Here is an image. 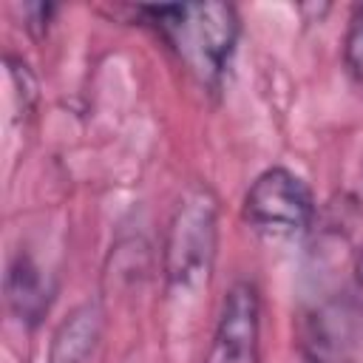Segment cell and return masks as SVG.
Wrapping results in <instances>:
<instances>
[{
    "instance_id": "cell-2",
    "label": "cell",
    "mask_w": 363,
    "mask_h": 363,
    "mask_svg": "<svg viewBox=\"0 0 363 363\" xmlns=\"http://www.w3.org/2000/svg\"><path fill=\"white\" fill-rule=\"evenodd\" d=\"M218 247V201L210 187L193 184L176 201L162 241V272L170 292L199 289L213 269Z\"/></svg>"
},
{
    "instance_id": "cell-1",
    "label": "cell",
    "mask_w": 363,
    "mask_h": 363,
    "mask_svg": "<svg viewBox=\"0 0 363 363\" xmlns=\"http://www.w3.org/2000/svg\"><path fill=\"white\" fill-rule=\"evenodd\" d=\"M139 11L201 85L221 82L241 31L230 3H170L142 6Z\"/></svg>"
},
{
    "instance_id": "cell-3",
    "label": "cell",
    "mask_w": 363,
    "mask_h": 363,
    "mask_svg": "<svg viewBox=\"0 0 363 363\" xmlns=\"http://www.w3.org/2000/svg\"><path fill=\"white\" fill-rule=\"evenodd\" d=\"M241 216L252 233L269 241H286L309 230L315 201L298 173L286 167H267L244 193Z\"/></svg>"
},
{
    "instance_id": "cell-7",
    "label": "cell",
    "mask_w": 363,
    "mask_h": 363,
    "mask_svg": "<svg viewBox=\"0 0 363 363\" xmlns=\"http://www.w3.org/2000/svg\"><path fill=\"white\" fill-rule=\"evenodd\" d=\"M303 349L312 363L349 360V320L343 309L323 306L303 326Z\"/></svg>"
},
{
    "instance_id": "cell-5",
    "label": "cell",
    "mask_w": 363,
    "mask_h": 363,
    "mask_svg": "<svg viewBox=\"0 0 363 363\" xmlns=\"http://www.w3.org/2000/svg\"><path fill=\"white\" fill-rule=\"evenodd\" d=\"M51 295L54 289L40 264L20 250L6 269V303L11 315L26 326H37L51 306Z\"/></svg>"
},
{
    "instance_id": "cell-6",
    "label": "cell",
    "mask_w": 363,
    "mask_h": 363,
    "mask_svg": "<svg viewBox=\"0 0 363 363\" xmlns=\"http://www.w3.org/2000/svg\"><path fill=\"white\" fill-rule=\"evenodd\" d=\"M102 337V309L99 303H79L57 326L48 346V363H85Z\"/></svg>"
},
{
    "instance_id": "cell-9",
    "label": "cell",
    "mask_w": 363,
    "mask_h": 363,
    "mask_svg": "<svg viewBox=\"0 0 363 363\" xmlns=\"http://www.w3.org/2000/svg\"><path fill=\"white\" fill-rule=\"evenodd\" d=\"M354 275H357V286H360V292H363V252H360V258H357V267H354Z\"/></svg>"
},
{
    "instance_id": "cell-8",
    "label": "cell",
    "mask_w": 363,
    "mask_h": 363,
    "mask_svg": "<svg viewBox=\"0 0 363 363\" xmlns=\"http://www.w3.org/2000/svg\"><path fill=\"white\" fill-rule=\"evenodd\" d=\"M343 62L352 74V79L363 88V6L352 9L346 34H343Z\"/></svg>"
},
{
    "instance_id": "cell-4",
    "label": "cell",
    "mask_w": 363,
    "mask_h": 363,
    "mask_svg": "<svg viewBox=\"0 0 363 363\" xmlns=\"http://www.w3.org/2000/svg\"><path fill=\"white\" fill-rule=\"evenodd\" d=\"M261 295L252 281H235L218 309L204 363H258Z\"/></svg>"
}]
</instances>
